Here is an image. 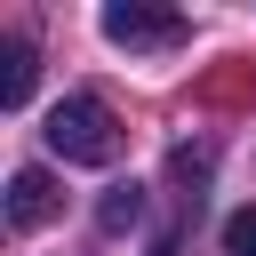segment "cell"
<instances>
[{
	"mask_svg": "<svg viewBox=\"0 0 256 256\" xmlns=\"http://www.w3.org/2000/svg\"><path fill=\"white\" fill-rule=\"evenodd\" d=\"M48 152L72 160V168H112L120 160V120L104 96H64L48 112Z\"/></svg>",
	"mask_w": 256,
	"mask_h": 256,
	"instance_id": "6da1fadb",
	"label": "cell"
},
{
	"mask_svg": "<svg viewBox=\"0 0 256 256\" xmlns=\"http://www.w3.org/2000/svg\"><path fill=\"white\" fill-rule=\"evenodd\" d=\"M104 40L128 48V56H168V48L192 40V24H184L176 8H152V0H112V8H104Z\"/></svg>",
	"mask_w": 256,
	"mask_h": 256,
	"instance_id": "7a4b0ae2",
	"label": "cell"
},
{
	"mask_svg": "<svg viewBox=\"0 0 256 256\" xmlns=\"http://www.w3.org/2000/svg\"><path fill=\"white\" fill-rule=\"evenodd\" d=\"M56 208H64V192H56L48 168H16V176H8V224H16V232H40Z\"/></svg>",
	"mask_w": 256,
	"mask_h": 256,
	"instance_id": "3957f363",
	"label": "cell"
},
{
	"mask_svg": "<svg viewBox=\"0 0 256 256\" xmlns=\"http://www.w3.org/2000/svg\"><path fill=\"white\" fill-rule=\"evenodd\" d=\"M32 72H40L32 48H24V40H0V104H8V112L32 96Z\"/></svg>",
	"mask_w": 256,
	"mask_h": 256,
	"instance_id": "277c9868",
	"label": "cell"
},
{
	"mask_svg": "<svg viewBox=\"0 0 256 256\" xmlns=\"http://www.w3.org/2000/svg\"><path fill=\"white\" fill-rule=\"evenodd\" d=\"M208 160H216L208 144H176V152H168V184H176L184 200H200V184H208Z\"/></svg>",
	"mask_w": 256,
	"mask_h": 256,
	"instance_id": "5b68a950",
	"label": "cell"
},
{
	"mask_svg": "<svg viewBox=\"0 0 256 256\" xmlns=\"http://www.w3.org/2000/svg\"><path fill=\"white\" fill-rule=\"evenodd\" d=\"M96 224H104V232H136V224H144V192H136V184H112L104 208H96Z\"/></svg>",
	"mask_w": 256,
	"mask_h": 256,
	"instance_id": "8992f818",
	"label": "cell"
},
{
	"mask_svg": "<svg viewBox=\"0 0 256 256\" xmlns=\"http://www.w3.org/2000/svg\"><path fill=\"white\" fill-rule=\"evenodd\" d=\"M224 256H256V208H232L224 216Z\"/></svg>",
	"mask_w": 256,
	"mask_h": 256,
	"instance_id": "52a82bcc",
	"label": "cell"
}]
</instances>
